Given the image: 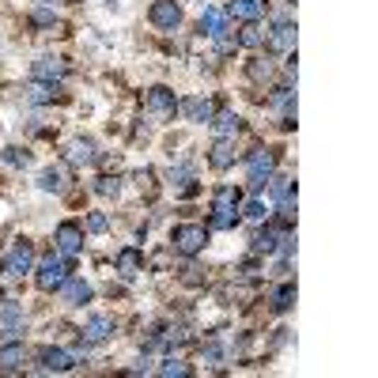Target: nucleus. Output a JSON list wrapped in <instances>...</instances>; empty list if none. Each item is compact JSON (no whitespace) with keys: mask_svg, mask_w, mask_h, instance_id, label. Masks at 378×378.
<instances>
[{"mask_svg":"<svg viewBox=\"0 0 378 378\" xmlns=\"http://www.w3.org/2000/svg\"><path fill=\"white\" fill-rule=\"evenodd\" d=\"M30 155L23 148H4V163H12V166H27Z\"/></svg>","mask_w":378,"mask_h":378,"instance_id":"obj_33","label":"nucleus"},{"mask_svg":"<svg viewBox=\"0 0 378 378\" xmlns=\"http://www.w3.org/2000/svg\"><path fill=\"white\" fill-rule=\"evenodd\" d=\"M64 155H69V163H76V166H91V163L98 159V148H95V140L76 137V140H69V148H64Z\"/></svg>","mask_w":378,"mask_h":378,"instance_id":"obj_13","label":"nucleus"},{"mask_svg":"<svg viewBox=\"0 0 378 378\" xmlns=\"http://www.w3.org/2000/svg\"><path fill=\"white\" fill-rule=\"evenodd\" d=\"M57 292L64 295V303H69V307H84L87 299H91V284H87L84 276H69V280H64Z\"/></svg>","mask_w":378,"mask_h":378,"instance_id":"obj_15","label":"nucleus"},{"mask_svg":"<svg viewBox=\"0 0 378 378\" xmlns=\"http://www.w3.org/2000/svg\"><path fill=\"white\" fill-rule=\"evenodd\" d=\"M64 72H69V64H64L61 57H50V53L30 64V76H35V80H50V84L64 80Z\"/></svg>","mask_w":378,"mask_h":378,"instance_id":"obj_12","label":"nucleus"},{"mask_svg":"<svg viewBox=\"0 0 378 378\" xmlns=\"http://www.w3.org/2000/svg\"><path fill=\"white\" fill-rule=\"evenodd\" d=\"M27 98H30V103H53V98H57V84L35 80V84L27 87Z\"/></svg>","mask_w":378,"mask_h":378,"instance_id":"obj_24","label":"nucleus"},{"mask_svg":"<svg viewBox=\"0 0 378 378\" xmlns=\"http://www.w3.org/2000/svg\"><path fill=\"white\" fill-rule=\"evenodd\" d=\"M208 125H212L216 137H227V140H235V137H239V129H242L235 110H219V114H212V121H208Z\"/></svg>","mask_w":378,"mask_h":378,"instance_id":"obj_17","label":"nucleus"},{"mask_svg":"<svg viewBox=\"0 0 378 378\" xmlns=\"http://www.w3.org/2000/svg\"><path fill=\"white\" fill-rule=\"evenodd\" d=\"M246 216H250V219H265V201H258V197H253V201L246 205Z\"/></svg>","mask_w":378,"mask_h":378,"instance_id":"obj_35","label":"nucleus"},{"mask_svg":"<svg viewBox=\"0 0 378 378\" xmlns=\"http://www.w3.org/2000/svg\"><path fill=\"white\" fill-rule=\"evenodd\" d=\"M144 106H148V114L166 118V121H174V114H178V98H174L171 87H151L148 98H144Z\"/></svg>","mask_w":378,"mask_h":378,"instance_id":"obj_7","label":"nucleus"},{"mask_svg":"<svg viewBox=\"0 0 378 378\" xmlns=\"http://www.w3.org/2000/svg\"><path fill=\"white\" fill-rule=\"evenodd\" d=\"M239 205H242V193L235 185H219L216 189V201H212V219L208 224L212 227H235L239 224Z\"/></svg>","mask_w":378,"mask_h":378,"instance_id":"obj_1","label":"nucleus"},{"mask_svg":"<svg viewBox=\"0 0 378 378\" xmlns=\"http://www.w3.org/2000/svg\"><path fill=\"white\" fill-rule=\"evenodd\" d=\"M292 303H295V284H284V287H276L273 292V310H292Z\"/></svg>","mask_w":378,"mask_h":378,"instance_id":"obj_27","label":"nucleus"},{"mask_svg":"<svg viewBox=\"0 0 378 378\" xmlns=\"http://www.w3.org/2000/svg\"><path fill=\"white\" fill-rule=\"evenodd\" d=\"M76 360H80V352H64V348H42L38 352V371H53V374H61V371H72Z\"/></svg>","mask_w":378,"mask_h":378,"instance_id":"obj_8","label":"nucleus"},{"mask_svg":"<svg viewBox=\"0 0 378 378\" xmlns=\"http://www.w3.org/2000/svg\"><path fill=\"white\" fill-rule=\"evenodd\" d=\"M189 371H193V367L182 363V360H166V363H159V374H163V378H185Z\"/></svg>","mask_w":378,"mask_h":378,"instance_id":"obj_28","label":"nucleus"},{"mask_svg":"<svg viewBox=\"0 0 378 378\" xmlns=\"http://www.w3.org/2000/svg\"><path fill=\"white\" fill-rule=\"evenodd\" d=\"M273 185V201H287L292 197V178H269Z\"/></svg>","mask_w":378,"mask_h":378,"instance_id":"obj_29","label":"nucleus"},{"mask_svg":"<svg viewBox=\"0 0 378 378\" xmlns=\"http://www.w3.org/2000/svg\"><path fill=\"white\" fill-rule=\"evenodd\" d=\"M269 72H273V64H253V69H250L253 80H261V76H269Z\"/></svg>","mask_w":378,"mask_h":378,"instance_id":"obj_36","label":"nucleus"},{"mask_svg":"<svg viewBox=\"0 0 378 378\" xmlns=\"http://www.w3.org/2000/svg\"><path fill=\"white\" fill-rule=\"evenodd\" d=\"M38 189L42 193H61L64 189V171L61 166H46V171L38 174Z\"/></svg>","mask_w":378,"mask_h":378,"instance_id":"obj_22","label":"nucleus"},{"mask_svg":"<svg viewBox=\"0 0 378 378\" xmlns=\"http://www.w3.org/2000/svg\"><path fill=\"white\" fill-rule=\"evenodd\" d=\"M253 253H273L276 246H280V235H276V231H261V235H253Z\"/></svg>","mask_w":378,"mask_h":378,"instance_id":"obj_26","label":"nucleus"},{"mask_svg":"<svg viewBox=\"0 0 378 378\" xmlns=\"http://www.w3.org/2000/svg\"><path fill=\"white\" fill-rule=\"evenodd\" d=\"M174 253H182V258H193V253H201L208 246V227L201 224H182V227H174Z\"/></svg>","mask_w":378,"mask_h":378,"instance_id":"obj_2","label":"nucleus"},{"mask_svg":"<svg viewBox=\"0 0 378 378\" xmlns=\"http://www.w3.org/2000/svg\"><path fill=\"white\" fill-rule=\"evenodd\" d=\"M110 333H114V321H110L106 314H95V318H87V326H84V344H103Z\"/></svg>","mask_w":378,"mask_h":378,"instance_id":"obj_16","label":"nucleus"},{"mask_svg":"<svg viewBox=\"0 0 378 378\" xmlns=\"http://www.w3.org/2000/svg\"><path fill=\"white\" fill-rule=\"evenodd\" d=\"M276 171V151L269 148H253L246 155V174H250V189H265L269 185V178Z\"/></svg>","mask_w":378,"mask_h":378,"instance_id":"obj_3","label":"nucleus"},{"mask_svg":"<svg viewBox=\"0 0 378 378\" xmlns=\"http://www.w3.org/2000/svg\"><path fill=\"white\" fill-rule=\"evenodd\" d=\"M227 12H224V8H205V12H201V30H205V35L208 38H227Z\"/></svg>","mask_w":378,"mask_h":378,"instance_id":"obj_14","label":"nucleus"},{"mask_svg":"<svg viewBox=\"0 0 378 378\" xmlns=\"http://www.w3.org/2000/svg\"><path fill=\"white\" fill-rule=\"evenodd\" d=\"M148 19L155 30H178L182 23V8H178V0H155L148 8Z\"/></svg>","mask_w":378,"mask_h":378,"instance_id":"obj_6","label":"nucleus"},{"mask_svg":"<svg viewBox=\"0 0 378 378\" xmlns=\"http://www.w3.org/2000/svg\"><path fill=\"white\" fill-rule=\"evenodd\" d=\"M171 182H174V185H189V182H193V166H189V163L174 166V171H171Z\"/></svg>","mask_w":378,"mask_h":378,"instance_id":"obj_32","label":"nucleus"},{"mask_svg":"<svg viewBox=\"0 0 378 378\" xmlns=\"http://www.w3.org/2000/svg\"><path fill=\"white\" fill-rule=\"evenodd\" d=\"M106 227H110V219H106L103 212H91V216H87V231H95V235H103Z\"/></svg>","mask_w":378,"mask_h":378,"instance_id":"obj_34","label":"nucleus"},{"mask_svg":"<svg viewBox=\"0 0 378 378\" xmlns=\"http://www.w3.org/2000/svg\"><path fill=\"white\" fill-rule=\"evenodd\" d=\"M269 42H273V50H292L295 46V23H287V19H284V23H276Z\"/></svg>","mask_w":378,"mask_h":378,"instance_id":"obj_23","label":"nucleus"},{"mask_svg":"<svg viewBox=\"0 0 378 378\" xmlns=\"http://www.w3.org/2000/svg\"><path fill=\"white\" fill-rule=\"evenodd\" d=\"M269 106H273V110H287V114H292V106H295V91H292V87H273Z\"/></svg>","mask_w":378,"mask_h":378,"instance_id":"obj_25","label":"nucleus"},{"mask_svg":"<svg viewBox=\"0 0 378 378\" xmlns=\"http://www.w3.org/2000/svg\"><path fill=\"white\" fill-rule=\"evenodd\" d=\"M53 242H57L61 258H72V253H80V246H84V227L72 224V219H64L57 227V235H53Z\"/></svg>","mask_w":378,"mask_h":378,"instance_id":"obj_9","label":"nucleus"},{"mask_svg":"<svg viewBox=\"0 0 378 378\" xmlns=\"http://www.w3.org/2000/svg\"><path fill=\"white\" fill-rule=\"evenodd\" d=\"M224 12L235 16V19H246V23H253V19H261V12H265V0H231Z\"/></svg>","mask_w":378,"mask_h":378,"instance_id":"obj_18","label":"nucleus"},{"mask_svg":"<svg viewBox=\"0 0 378 378\" xmlns=\"http://www.w3.org/2000/svg\"><path fill=\"white\" fill-rule=\"evenodd\" d=\"M23 326H27L23 307H19L16 299H4V303H0V333H4V337H16V333H23Z\"/></svg>","mask_w":378,"mask_h":378,"instance_id":"obj_10","label":"nucleus"},{"mask_svg":"<svg viewBox=\"0 0 378 378\" xmlns=\"http://www.w3.org/2000/svg\"><path fill=\"white\" fill-rule=\"evenodd\" d=\"M30 269H35V250H30V242H16L12 253L0 261V276H4V280H19V276L30 273Z\"/></svg>","mask_w":378,"mask_h":378,"instance_id":"obj_4","label":"nucleus"},{"mask_svg":"<svg viewBox=\"0 0 378 378\" xmlns=\"http://www.w3.org/2000/svg\"><path fill=\"white\" fill-rule=\"evenodd\" d=\"M140 269H144V253L137 246H125V250L118 253V273L121 276H137Z\"/></svg>","mask_w":378,"mask_h":378,"instance_id":"obj_21","label":"nucleus"},{"mask_svg":"<svg viewBox=\"0 0 378 378\" xmlns=\"http://www.w3.org/2000/svg\"><path fill=\"white\" fill-rule=\"evenodd\" d=\"M182 110H185V118H189V121H205V125H208V121H212V114H216V106L208 103V98H201V95L185 98Z\"/></svg>","mask_w":378,"mask_h":378,"instance_id":"obj_20","label":"nucleus"},{"mask_svg":"<svg viewBox=\"0 0 378 378\" xmlns=\"http://www.w3.org/2000/svg\"><path fill=\"white\" fill-rule=\"evenodd\" d=\"M23 363H27V348H23L19 340L0 344V374H16V371H23Z\"/></svg>","mask_w":378,"mask_h":378,"instance_id":"obj_11","label":"nucleus"},{"mask_svg":"<svg viewBox=\"0 0 378 378\" xmlns=\"http://www.w3.org/2000/svg\"><path fill=\"white\" fill-rule=\"evenodd\" d=\"M208 163H212L216 171H227V166L235 163V140L216 137V144H212V155H208Z\"/></svg>","mask_w":378,"mask_h":378,"instance_id":"obj_19","label":"nucleus"},{"mask_svg":"<svg viewBox=\"0 0 378 378\" xmlns=\"http://www.w3.org/2000/svg\"><path fill=\"white\" fill-rule=\"evenodd\" d=\"M95 189H98L103 197H118V193H121V178H110V174H106V178H98Z\"/></svg>","mask_w":378,"mask_h":378,"instance_id":"obj_30","label":"nucleus"},{"mask_svg":"<svg viewBox=\"0 0 378 378\" xmlns=\"http://www.w3.org/2000/svg\"><path fill=\"white\" fill-rule=\"evenodd\" d=\"M261 42H265V35H261L258 27H246V30H242V35H239V46H246V50L261 46Z\"/></svg>","mask_w":378,"mask_h":378,"instance_id":"obj_31","label":"nucleus"},{"mask_svg":"<svg viewBox=\"0 0 378 378\" xmlns=\"http://www.w3.org/2000/svg\"><path fill=\"white\" fill-rule=\"evenodd\" d=\"M64 280H69L64 258H61V253H46V258L38 261V287H42V292H57Z\"/></svg>","mask_w":378,"mask_h":378,"instance_id":"obj_5","label":"nucleus"}]
</instances>
